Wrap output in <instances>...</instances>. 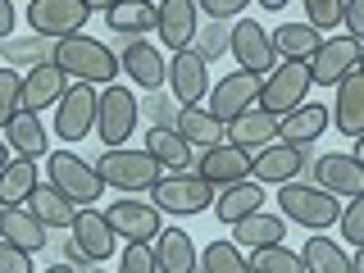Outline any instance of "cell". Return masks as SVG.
<instances>
[{
  "label": "cell",
  "instance_id": "22",
  "mask_svg": "<svg viewBox=\"0 0 364 273\" xmlns=\"http://www.w3.org/2000/svg\"><path fill=\"white\" fill-rule=\"evenodd\" d=\"M151 255L159 273H196V242L182 228H159Z\"/></svg>",
  "mask_w": 364,
  "mask_h": 273
},
{
  "label": "cell",
  "instance_id": "14",
  "mask_svg": "<svg viewBox=\"0 0 364 273\" xmlns=\"http://www.w3.org/2000/svg\"><path fill=\"white\" fill-rule=\"evenodd\" d=\"M314 182L323 191H333V196L341 200H355L364 196V164L355 155H341V151H328V155H318L314 159Z\"/></svg>",
  "mask_w": 364,
  "mask_h": 273
},
{
  "label": "cell",
  "instance_id": "27",
  "mask_svg": "<svg viewBox=\"0 0 364 273\" xmlns=\"http://www.w3.org/2000/svg\"><path fill=\"white\" fill-rule=\"evenodd\" d=\"M178 136L196 151H210V146H223L228 141V123H219L205 105H187L178 109Z\"/></svg>",
  "mask_w": 364,
  "mask_h": 273
},
{
  "label": "cell",
  "instance_id": "13",
  "mask_svg": "<svg viewBox=\"0 0 364 273\" xmlns=\"http://www.w3.org/2000/svg\"><path fill=\"white\" fill-rule=\"evenodd\" d=\"M105 219L109 228L123 237V242H146L151 246L155 237H159V210L155 205H146V200H136V196H123V200H109V210H105Z\"/></svg>",
  "mask_w": 364,
  "mask_h": 273
},
{
  "label": "cell",
  "instance_id": "15",
  "mask_svg": "<svg viewBox=\"0 0 364 273\" xmlns=\"http://www.w3.org/2000/svg\"><path fill=\"white\" fill-rule=\"evenodd\" d=\"M168 87H173V100L182 109L205 105V96H210V73H205V60L196 50H178L173 60H168Z\"/></svg>",
  "mask_w": 364,
  "mask_h": 273
},
{
  "label": "cell",
  "instance_id": "41",
  "mask_svg": "<svg viewBox=\"0 0 364 273\" xmlns=\"http://www.w3.org/2000/svg\"><path fill=\"white\" fill-rule=\"evenodd\" d=\"M337 228H341V237H346V246H364V196L341 205Z\"/></svg>",
  "mask_w": 364,
  "mask_h": 273
},
{
  "label": "cell",
  "instance_id": "7",
  "mask_svg": "<svg viewBox=\"0 0 364 273\" xmlns=\"http://www.w3.org/2000/svg\"><path fill=\"white\" fill-rule=\"evenodd\" d=\"M91 18L87 0H28V28L32 37L46 41H64L73 32H82Z\"/></svg>",
  "mask_w": 364,
  "mask_h": 273
},
{
  "label": "cell",
  "instance_id": "12",
  "mask_svg": "<svg viewBox=\"0 0 364 273\" xmlns=\"http://www.w3.org/2000/svg\"><path fill=\"white\" fill-rule=\"evenodd\" d=\"M96 100H100V91L91 82L68 87L64 100L55 105V136H64V141L73 146V141H82V136L96 132Z\"/></svg>",
  "mask_w": 364,
  "mask_h": 273
},
{
  "label": "cell",
  "instance_id": "33",
  "mask_svg": "<svg viewBox=\"0 0 364 273\" xmlns=\"http://www.w3.org/2000/svg\"><path fill=\"white\" fill-rule=\"evenodd\" d=\"M28 210L37 214L46 228H73V219H77V205L68 200L60 187H50V182H41V187L28 196Z\"/></svg>",
  "mask_w": 364,
  "mask_h": 273
},
{
  "label": "cell",
  "instance_id": "47",
  "mask_svg": "<svg viewBox=\"0 0 364 273\" xmlns=\"http://www.w3.org/2000/svg\"><path fill=\"white\" fill-rule=\"evenodd\" d=\"M14 23H18V14H14V0H0V41L14 32Z\"/></svg>",
  "mask_w": 364,
  "mask_h": 273
},
{
  "label": "cell",
  "instance_id": "3",
  "mask_svg": "<svg viewBox=\"0 0 364 273\" xmlns=\"http://www.w3.org/2000/svg\"><path fill=\"white\" fill-rule=\"evenodd\" d=\"M278 210H282V219L323 232V228L337 223L341 200L333 196V191H323V187H310V182H296L291 178V182H282V187H278Z\"/></svg>",
  "mask_w": 364,
  "mask_h": 273
},
{
  "label": "cell",
  "instance_id": "45",
  "mask_svg": "<svg viewBox=\"0 0 364 273\" xmlns=\"http://www.w3.org/2000/svg\"><path fill=\"white\" fill-rule=\"evenodd\" d=\"M196 5H200L214 23H223V18H237V14L250 5V0H196Z\"/></svg>",
  "mask_w": 364,
  "mask_h": 273
},
{
  "label": "cell",
  "instance_id": "19",
  "mask_svg": "<svg viewBox=\"0 0 364 273\" xmlns=\"http://www.w3.org/2000/svg\"><path fill=\"white\" fill-rule=\"evenodd\" d=\"M301 168H305V146H287V141H273L264 151H255V159H250L255 182H273V187L291 182Z\"/></svg>",
  "mask_w": 364,
  "mask_h": 273
},
{
  "label": "cell",
  "instance_id": "20",
  "mask_svg": "<svg viewBox=\"0 0 364 273\" xmlns=\"http://www.w3.org/2000/svg\"><path fill=\"white\" fill-rule=\"evenodd\" d=\"M68 232H73V246H82V250H87L91 264L109 259L114 242H119V232L109 228L105 210H77V219H73V228H68Z\"/></svg>",
  "mask_w": 364,
  "mask_h": 273
},
{
  "label": "cell",
  "instance_id": "25",
  "mask_svg": "<svg viewBox=\"0 0 364 273\" xmlns=\"http://www.w3.org/2000/svg\"><path fill=\"white\" fill-rule=\"evenodd\" d=\"M119 64H123V73H128L136 87H146V91H155L159 82H168V60L155 50L151 41H132L128 50H123Z\"/></svg>",
  "mask_w": 364,
  "mask_h": 273
},
{
  "label": "cell",
  "instance_id": "40",
  "mask_svg": "<svg viewBox=\"0 0 364 273\" xmlns=\"http://www.w3.org/2000/svg\"><path fill=\"white\" fill-rule=\"evenodd\" d=\"M305 5V23L318 32L328 28H341V14H346V0H301Z\"/></svg>",
  "mask_w": 364,
  "mask_h": 273
},
{
  "label": "cell",
  "instance_id": "16",
  "mask_svg": "<svg viewBox=\"0 0 364 273\" xmlns=\"http://www.w3.org/2000/svg\"><path fill=\"white\" fill-rule=\"evenodd\" d=\"M159 41L168 46V50H187L191 41H196L200 32V5L196 0H159Z\"/></svg>",
  "mask_w": 364,
  "mask_h": 273
},
{
  "label": "cell",
  "instance_id": "56",
  "mask_svg": "<svg viewBox=\"0 0 364 273\" xmlns=\"http://www.w3.org/2000/svg\"><path fill=\"white\" fill-rule=\"evenodd\" d=\"M14 5H18V0H14Z\"/></svg>",
  "mask_w": 364,
  "mask_h": 273
},
{
  "label": "cell",
  "instance_id": "8",
  "mask_svg": "<svg viewBox=\"0 0 364 273\" xmlns=\"http://www.w3.org/2000/svg\"><path fill=\"white\" fill-rule=\"evenodd\" d=\"M364 60V41H355L350 32H341V37H323L318 41V50L310 55V82L318 87H337L341 77H350Z\"/></svg>",
  "mask_w": 364,
  "mask_h": 273
},
{
  "label": "cell",
  "instance_id": "31",
  "mask_svg": "<svg viewBox=\"0 0 364 273\" xmlns=\"http://www.w3.org/2000/svg\"><path fill=\"white\" fill-rule=\"evenodd\" d=\"M37 159L14 155L5 168H0V205H28V196L37 191Z\"/></svg>",
  "mask_w": 364,
  "mask_h": 273
},
{
  "label": "cell",
  "instance_id": "28",
  "mask_svg": "<svg viewBox=\"0 0 364 273\" xmlns=\"http://www.w3.org/2000/svg\"><path fill=\"white\" fill-rule=\"evenodd\" d=\"M5 146L14 155H28V159L50 155V136H46V128H41V114H32V109L14 114V119L5 123Z\"/></svg>",
  "mask_w": 364,
  "mask_h": 273
},
{
  "label": "cell",
  "instance_id": "18",
  "mask_svg": "<svg viewBox=\"0 0 364 273\" xmlns=\"http://www.w3.org/2000/svg\"><path fill=\"white\" fill-rule=\"evenodd\" d=\"M64 91H68V73H64V68L55 64V60L32 64L28 73H23V109L41 114L46 105H60Z\"/></svg>",
  "mask_w": 364,
  "mask_h": 273
},
{
  "label": "cell",
  "instance_id": "39",
  "mask_svg": "<svg viewBox=\"0 0 364 273\" xmlns=\"http://www.w3.org/2000/svg\"><path fill=\"white\" fill-rule=\"evenodd\" d=\"M14 114H23V73L0 68V132H5V123Z\"/></svg>",
  "mask_w": 364,
  "mask_h": 273
},
{
  "label": "cell",
  "instance_id": "2",
  "mask_svg": "<svg viewBox=\"0 0 364 273\" xmlns=\"http://www.w3.org/2000/svg\"><path fill=\"white\" fill-rule=\"evenodd\" d=\"M214 182L210 178H200V173H191V168H182V173H159L151 182V205L159 214H205V210H214Z\"/></svg>",
  "mask_w": 364,
  "mask_h": 273
},
{
  "label": "cell",
  "instance_id": "54",
  "mask_svg": "<svg viewBox=\"0 0 364 273\" xmlns=\"http://www.w3.org/2000/svg\"><path fill=\"white\" fill-rule=\"evenodd\" d=\"M91 273H105V269H91Z\"/></svg>",
  "mask_w": 364,
  "mask_h": 273
},
{
  "label": "cell",
  "instance_id": "48",
  "mask_svg": "<svg viewBox=\"0 0 364 273\" xmlns=\"http://www.w3.org/2000/svg\"><path fill=\"white\" fill-rule=\"evenodd\" d=\"M350 273H364V246H355V255H350Z\"/></svg>",
  "mask_w": 364,
  "mask_h": 273
},
{
  "label": "cell",
  "instance_id": "46",
  "mask_svg": "<svg viewBox=\"0 0 364 273\" xmlns=\"http://www.w3.org/2000/svg\"><path fill=\"white\" fill-rule=\"evenodd\" d=\"M341 28L355 41H364V0H346V14H341Z\"/></svg>",
  "mask_w": 364,
  "mask_h": 273
},
{
  "label": "cell",
  "instance_id": "34",
  "mask_svg": "<svg viewBox=\"0 0 364 273\" xmlns=\"http://www.w3.org/2000/svg\"><path fill=\"white\" fill-rule=\"evenodd\" d=\"M105 23L114 32H123V37H136L146 28H159V5H151V0H119L114 9H105Z\"/></svg>",
  "mask_w": 364,
  "mask_h": 273
},
{
  "label": "cell",
  "instance_id": "10",
  "mask_svg": "<svg viewBox=\"0 0 364 273\" xmlns=\"http://www.w3.org/2000/svg\"><path fill=\"white\" fill-rule=\"evenodd\" d=\"M132 132H136V96H132L128 87H119V82L100 87V100H96V136L105 146H123Z\"/></svg>",
  "mask_w": 364,
  "mask_h": 273
},
{
  "label": "cell",
  "instance_id": "43",
  "mask_svg": "<svg viewBox=\"0 0 364 273\" xmlns=\"http://www.w3.org/2000/svg\"><path fill=\"white\" fill-rule=\"evenodd\" d=\"M0 273H32V250L0 242Z\"/></svg>",
  "mask_w": 364,
  "mask_h": 273
},
{
  "label": "cell",
  "instance_id": "55",
  "mask_svg": "<svg viewBox=\"0 0 364 273\" xmlns=\"http://www.w3.org/2000/svg\"><path fill=\"white\" fill-rule=\"evenodd\" d=\"M360 73H364V60H360Z\"/></svg>",
  "mask_w": 364,
  "mask_h": 273
},
{
  "label": "cell",
  "instance_id": "23",
  "mask_svg": "<svg viewBox=\"0 0 364 273\" xmlns=\"http://www.w3.org/2000/svg\"><path fill=\"white\" fill-rule=\"evenodd\" d=\"M0 242L23 246V250H41L46 246V223L28 205H0Z\"/></svg>",
  "mask_w": 364,
  "mask_h": 273
},
{
  "label": "cell",
  "instance_id": "24",
  "mask_svg": "<svg viewBox=\"0 0 364 273\" xmlns=\"http://www.w3.org/2000/svg\"><path fill=\"white\" fill-rule=\"evenodd\" d=\"M278 128H282L278 114H264V109L255 105V109H246L242 119L228 123V141H232V146H246V151L255 155V151H264V146H273Z\"/></svg>",
  "mask_w": 364,
  "mask_h": 273
},
{
  "label": "cell",
  "instance_id": "49",
  "mask_svg": "<svg viewBox=\"0 0 364 273\" xmlns=\"http://www.w3.org/2000/svg\"><path fill=\"white\" fill-rule=\"evenodd\" d=\"M119 5V0H87V9H100V14H105V9H114Z\"/></svg>",
  "mask_w": 364,
  "mask_h": 273
},
{
  "label": "cell",
  "instance_id": "29",
  "mask_svg": "<svg viewBox=\"0 0 364 273\" xmlns=\"http://www.w3.org/2000/svg\"><path fill=\"white\" fill-rule=\"evenodd\" d=\"M282 232H287V219H282V214H264V210H255V214H246L242 223H232V242L246 246V250L282 246Z\"/></svg>",
  "mask_w": 364,
  "mask_h": 273
},
{
  "label": "cell",
  "instance_id": "32",
  "mask_svg": "<svg viewBox=\"0 0 364 273\" xmlns=\"http://www.w3.org/2000/svg\"><path fill=\"white\" fill-rule=\"evenodd\" d=\"M273 37V50H278V60H310V55L318 50V41H323V32L310 28V23H282V28L269 32Z\"/></svg>",
  "mask_w": 364,
  "mask_h": 273
},
{
  "label": "cell",
  "instance_id": "11",
  "mask_svg": "<svg viewBox=\"0 0 364 273\" xmlns=\"http://www.w3.org/2000/svg\"><path fill=\"white\" fill-rule=\"evenodd\" d=\"M228 50H232V60L246 68V73L255 77H269L273 64H278V50H273V37L264 28H259L255 18H237L232 28H228Z\"/></svg>",
  "mask_w": 364,
  "mask_h": 273
},
{
  "label": "cell",
  "instance_id": "1",
  "mask_svg": "<svg viewBox=\"0 0 364 273\" xmlns=\"http://www.w3.org/2000/svg\"><path fill=\"white\" fill-rule=\"evenodd\" d=\"M50 60L64 68L73 82H91V87H109L114 77H119V55L109 50L105 41L87 37V32H73V37L55 41L50 46Z\"/></svg>",
  "mask_w": 364,
  "mask_h": 273
},
{
  "label": "cell",
  "instance_id": "50",
  "mask_svg": "<svg viewBox=\"0 0 364 273\" xmlns=\"http://www.w3.org/2000/svg\"><path fill=\"white\" fill-rule=\"evenodd\" d=\"M259 5H264V9H273V14H278V9H287V0H259Z\"/></svg>",
  "mask_w": 364,
  "mask_h": 273
},
{
  "label": "cell",
  "instance_id": "30",
  "mask_svg": "<svg viewBox=\"0 0 364 273\" xmlns=\"http://www.w3.org/2000/svg\"><path fill=\"white\" fill-rule=\"evenodd\" d=\"M323 128H328V105L305 100L301 109H291L287 119H282L278 136H282L287 146H310V141H318V136H323Z\"/></svg>",
  "mask_w": 364,
  "mask_h": 273
},
{
  "label": "cell",
  "instance_id": "52",
  "mask_svg": "<svg viewBox=\"0 0 364 273\" xmlns=\"http://www.w3.org/2000/svg\"><path fill=\"white\" fill-rule=\"evenodd\" d=\"M350 155H355V159H360V164H364V132L355 136V151H350Z\"/></svg>",
  "mask_w": 364,
  "mask_h": 273
},
{
  "label": "cell",
  "instance_id": "42",
  "mask_svg": "<svg viewBox=\"0 0 364 273\" xmlns=\"http://www.w3.org/2000/svg\"><path fill=\"white\" fill-rule=\"evenodd\" d=\"M119 273H159L151 246H146V242H128V250H123V259H119Z\"/></svg>",
  "mask_w": 364,
  "mask_h": 273
},
{
  "label": "cell",
  "instance_id": "21",
  "mask_svg": "<svg viewBox=\"0 0 364 273\" xmlns=\"http://www.w3.org/2000/svg\"><path fill=\"white\" fill-rule=\"evenodd\" d=\"M333 128L341 136H360L364 132V73L355 68L350 77L337 82V100H333Z\"/></svg>",
  "mask_w": 364,
  "mask_h": 273
},
{
  "label": "cell",
  "instance_id": "51",
  "mask_svg": "<svg viewBox=\"0 0 364 273\" xmlns=\"http://www.w3.org/2000/svg\"><path fill=\"white\" fill-rule=\"evenodd\" d=\"M9 159H14V155H9V146H5V136H0V168H5V164H9Z\"/></svg>",
  "mask_w": 364,
  "mask_h": 273
},
{
  "label": "cell",
  "instance_id": "6",
  "mask_svg": "<svg viewBox=\"0 0 364 273\" xmlns=\"http://www.w3.org/2000/svg\"><path fill=\"white\" fill-rule=\"evenodd\" d=\"M96 173L119 191H151V182L164 173L155 164L151 151H128V146H105V155L96 159Z\"/></svg>",
  "mask_w": 364,
  "mask_h": 273
},
{
  "label": "cell",
  "instance_id": "26",
  "mask_svg": "<svg viewBox=\"0 0 364 273\" xmlns=\"http://www.w3.org/2000/svg\"><path fill=\"white\" fill-rule=\"evenodd\" d=\"M255 210H264V182H255V178L219 187V196H214V214H219L223 223H242L246 214H255Z\"/></svg>",
  "mask_w": 364,
  "mask_h": 273
},
{
  "label": "cell",
  "instance_id": "9",
  "mask_svg": "<svg viewBox=\"0 0 364 273\" xmlns=\"http://www.w3.org/2000/svg\"><path fill=\"white\" fill-rule=\"evenodd\" d=\"M259 87H264V77H255V73H246V68H237V73H228V77H219V82L210 87V96H205V109H210L219 123H232V119H242L246 109L259 105Z\"/></svg>",
  "mask_w": 364,
  "mask_h": 273
},
{
  "label": "cell",
  "instance_id": "44",
  "mask_svg": "<svg viewBox=\"0 0 364 273\" xmlns=\"http://www.w3.org/2000/svg\"><path fill=\"white\" fill-rule=\"evenodd\" d=\"M187 50H196L200 60L210 64V55H223V50H228V28H219V32H205V37L196 32V41H191Z\"/></svg>",
  "mask_w": 364,
  "mask_h": 273
},
{
  "label": "cell",
  "instance_id": "17",
  "mask_svg": "<svg viewBox=\"0 0 364 273\" xmlns=\"http://www.w3.org/2000/svg\"><path fill=\"white\" fill-rule=\"evenodd\" d=\"M250 159H255V155H250L246 146L223 141V146L200 151V168H196V173L210 178L214 187H232V182H246V178H250Z\"/></svg>",
  "mask_w": 364,
  "mask_h": 273
},
{
  "label": "cell",
  "instance_id": "4",
  "mask_svg": "<svg viewBox=\"0 0 364 273\" xmlns=\"http://www.w3.org/2000/svg\"><path fill=\"white\" fill-rule=\"evenodd\" d=\"M46 173H50V187H60L73 205H96L100 191H105V178L77 151H50L46 155Z\"/></svg>",
  "mask_w": 364,
  "mask_h": 273
},
{
  "label": "cell",
  "instance_id": "53",
  "mask_svg": "<svg viewBox=\"0 0 364 273\" xmlns=\"http://www.w3.org/2000/svg\"><path fill=\"white\" fill-rule=\"evenodd\" d=\"M46 273H77V269H73V264H50Z\"/></svg>",
  "mask_w": 364,
  "mask_h": 273
},
{
  "label": "cell",
  "instance_id": "35",
  "mask_svg": "<svg viewBox=\"0 0 364 273\" xmlns=\"http://www.w3.org/2000/svg\"><path fill=\"white\" fill-rule=\"evenodd\" d=\"M146 151H151L155 164L168 168V173H182V168L191 164V146L178 136V128H151L146 132Z\"/></svg>",
  "mask_w": 364,
  "mask_h": 273
},
{
  "label": "cell",
  "instance_id": "38",
  "mask_svg": "<svg viewBox=\"0 0 364 273\" xmlns=\"http://www.w3.org/2000/svg\"><path fill=\"white\" fill-rule=\"evenodd\" d=\"M200 269L205 273H250V264H246V255H242L237 242H210L200 250Z\"/></svg>",
  "mask_w": 364,
  "mask_h": 273
},
{
  "label": "cell",
  "instance_id": "5",
  "mask_svg": "<svg viewBox=\"0 0 364 273\" xmlns=\"http://www.w3.org/2000/svg\"><path fill=\"white\" fill-rule=\"evenodd\" d=\"M310 87H314V82H310V64H301V60H278V64H273V73L264 77V87H259V109L287 119L291 109L305 105Z\"/></svg>",
  "mask_w": 364,
  "mask_h": 273
},
{
  "label": "cell",
  "instance_id": "36",
  "mask_svg": "<svg viewBox=\"0 0 364 273\" xmlns=\"http://www.w3.org/2000/svg\"><path fill=\"white\" fill-rule=\"evenodd\" d=\"M301 264L305 273H350V255L341 250L333 237H310V242L301 246Z\"/></svg>",
  "mask_w": 364,
  "mask_h": 273
},
{
  "label": "cell",
  "instance_id": "37",
  "mask_svg": "<svg viewBox=\"0 0 364 273\" xmlns=\"http://www.w3.org/2000/svg\"><path fill=\"white\" fill-rule=\"evenodd\" d=\"M250 273H305L301 264V250H287V246H255L246 255Z\"/></svg>",
  "mask_w": 364,
  "mask_h": 273
}]
</instances>
